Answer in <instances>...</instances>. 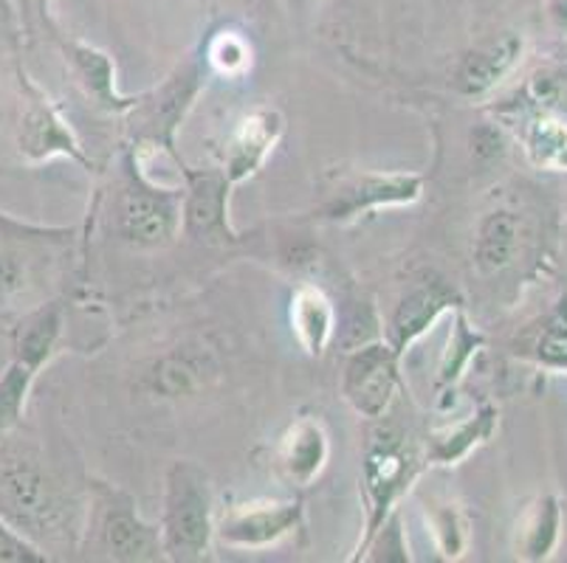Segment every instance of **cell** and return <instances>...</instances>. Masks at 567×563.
<instances>
[{
    "mask_svg": "<svg viewBox=\"0 0 567 563\" xmlns=\"http://www.w3.org/2000/svg\"><path fill=\"white\" fill-rule=\"evenodd\" d=\"M291 327L308 355H322L333 338V307L319 288H300L291 299Z\"/></svg>",
    "mask_w": 567,
    "mask_h": 563,
    "instance_id": "obj_16",
    "label": "cell"
},
{
    "mask_svg": "<svg viewBox=\"0 0 567 563\" xmlns=\"http://www.w3.org/2000/svg\"><path fill=\"white\" fill-rule=\"evenodd\" d=\"M421 175H359L339 186L331 200L322 206L328 220H350L362 211L379 209V206H404L421 198Z\"/></svg>",
    "mask_w": 567,
    "mask_h": 563,
    "instance_id": "obj_6",
    "label": "cell"
},
{
    "mask_svg": "<svg viewBox=\"0 0 567 563\" xmlns=\"http://www.w3.org/2000/svg\"><path fill=\"white\" fill-rule=\"evenodd\" d=\"M91 541L111 561H158L164 557L162 533L138 515L125 490L96 484L91 508Z\"/></svg>",
    "mask_w": 567,
    "mask_h": 563,
    "instance_id": "obj_2",
    "label": "cell"
},
{
    "mask_svg": "<svg viewBox=\"0 0 567 563\" xmlns=\"http://www.w3.org/2000/svg\"><path fill=\"white\" fill-rule=\"evenodd\" d=\"M328 453H331V446H328L322 423L313 417H300L282 434L280 446H277V468L288 482L306 488L322 473Z\"/></svg>",
    "mask_w": 567,
    "mask_h": 563,
    "instance_id": "obj_11",
    "label": "cell"
},
{
    "mask_svg": "<svg viewBox=\"0 0 567 563\" xmlns=\"http://www.w3.org/2000/svg\"><path fill=\"white\" fill-rule=\"evenodd\" d=\"M519 242H523V220L514 211H492L477 229L474 240V262L481 273L494 277L512 268L519 254Z\"/></svg>",
    "mask_w": 567,
    "mask_h": 563,
    "instance_id": "obj_15",
    "label": "cell"
},
{
    "mask_svg": "<svg viewBox=\"0 0 567 563\" xmlns=\"http://www.w3.org/2000/svg\"><path fill=\"white\" fill-rule=\"evenodd\" d=\"M18 147L29 161H49L54 155H71L76 161H85L80 153V144L71 136L63 118L56 116L54 107L38 93L25 102L23 116H20Z\"/></svg>",
    "mask_w": 567,
    "mask_h": 563,
    "instance_id": "obj_9",
    "label": "cell"
},
{
    "mask_svg": "<svg viewBox=\"0 0 567 563\" xmlns=\"http://www.w3.org/2000/svg\"><path fill=\"white\" fill-rule=\"evenodd\" d=\"M282 136V118L275 111H257L246 116L237 124V131L231 133L229 144H226V180L229 184H240V180L251 178L266 161V155L275 149L277 138Z\"/></svg>",
    "mask_w": 567,
    "mask_h": 563,
    "instance_id": "obj_10",
    "label": "cell"
},
{
    "mask_svg": "<svg viewBox=\"0 0 567 563\" xmlns=\"http://www.w3.org/2000/svg\"><path fill=\"white\" fill-rule=\"evenodd\" d=\"M455 302V291L450 285H443V282H424V285H417L395 307L393 322H390V347L395 353L410 347L412 341L417 335H424L441 319L443 310H450Z\"/></svg>",
    "mask_w": 567,
    "mask_h": 563,
    "instance_id": "obj_13",
    "label": "cell"
},
{
    "mask_svg": "<svg viewBox=\"0 0 567 563\" xmlns=\"http://www.w3.org/2000/svg\"><path fill=\"white\" fill-rule=\"evenodd\" d=\"M417 459L415 451L406 446L401 434L379 431L373 437L364 457V496H368V541L384 524V519L393 513V504L399 496L410 488L415 477ZM364 541V544H368Z\"/></svg>",
    "mask_w": 567,
    "mask_h": 563,
    "instance_id": "obj_3",
    "label": "cell"
},
{
    "mask_svg": "<svg viewBox=\"0 0 567 563\" xmlns=\"http://www.w3.org/2000/svg\"><path fill=\"white\" fill-rule=\"evenodd\" d=\"M519 54H523V38L517 34H499L497 40L477 45L457 62L455 80H452L455 91L468 100L486 96L517 65Z\"/></svg>",
    "mask_w": 567,
    "mask_h": 563,
    "instance_id": "obj_8",
    "label": "cell"
},
{
    "mask_svg": "<svg viewBox=\"0 0 567 563\" xmlns=\"http://www.w3.org/2000/svg\"><path fill=\"white\" fill-rule=\"evenodd\" d=\"M158 533L169 561H200L209 552L215 539L213 488L198 465L175 462L167 471Z\"/></svg>",
    "mask_w": 567,
    "mask_h": 563,
    "instance_id": "obj_1",
    "label": "cell"
},
{
    "mask_svg": "<svg viewBox=\"0 0 567 563\" xmlns=\"http://www.w3.org/2000/svg\"><path fill=\"white\" fill-rule=\"evenodd\" d=\"M530 93L534 100L545 107L565 105L567 100V71L545 69L530 80Z\"/></svg>",
    "mask_w": 567,
    "mask_h": 563,
    "instance_id": "obj_27",
    "label": "cell"
},
{
    "mask_svg": "<svg viewBox=\"0 0 567 563\" xmlns=\"http://www.w3.org/2000/svg\"><path fill=\"white\" fill-rule=\"evenodd\" d=\"M0 350H9V333H7V338H3V333H0ZM9 353H12V350H9ZM7 364L9 361H0V372L7 369Z\"/></svg>",
    "mask_w": 567,
    "mask_h": 563,
    "instance_id": "obj_30",
    "label": "cell"
},
{
    "mask_svg": "<svg viewBox=\"0 0 567 563\" xmlns=\"http://www.w3.org/2000/svg\"><path fill=\"white\" fill-rule=\"evenodd\" d=\"M530 153L539 164L567 167V127L556 122H539L530 136Z\"/></svg>",
    "mask_w": 567,
    "mask_h": 563,
    "instance_id": "obj_22",
    "label": "cell"
},
{
    "mask_svg": "<svg viewBox=\"0 0 567 563\" xmlns=\"http://www.w3.org/2000/svg\"><path fill=\"white\" fill-rule=\"evenodd\" d=\"M213 56L224 71L246 69V62H249V51H246V45L240 43V40L229 38V34H226V38H220L218 43H215Z\"/></svg>",
    "mask_w": 567,
    "mask_h": 563,
    "instance_id": "obj_29",
    "label": "cell"
},
{
    "mask_svg": "<svg viewBox=\"0 0 567 563\" xmlns=\"http://www.w3.org/2000/svg\"><path fill=\"white\" fill-rule=\"evenodd\" d=\"M492 423H494V411L483 409L481 415L472 417V420L463 423V426H457L455 431H446L443 437H437L430 448V459L441 465L455 462V459H461L463 453L472 451L477 442L486 440L488 434H492Z\"/></svg>",
    "mask_w": 567,
    "mask_h": 563,
    "instance_id": "obj_20",
    "label": "cell"
},
{
    "mask_svg": "<svg viewBox=\"0 0 567 563\" xmlns=\"http://www.w3.org/2000/svg\"><path fill=\"white\" fill-rule=\"evenodd\" d=\"M182 211L178 204L156 189H131L122 198L118 209V229L133 246L142 248H162L178 231Z\"/></svg>",
    "mask_w": 567,
    "mask_h": 563,
    "instance_id": "obj_7",
    "label": "cell"
},
{
    "mask_svg": "<svg viewBox=\"0 0 567 563\" xmlns=\"http://www.w3.org/2000/svg\"><path fill=\"white\" fill-rule=\"evenodd\" d=\"M206 375H213V364L206 355L173 353L156 366V389L167 397L193 395L206 384Z\"/></svg>",
    "mask_w": 567,
    "mask_h": 563,
    "instance_id": "obj_17",
    "label": "cell"
},
{
    "mask_svg": "<svg viewBox=\"0 0 567 563\" xmlns=\"http://www.w3.org/2000/svg\"><path fill=\"white\" fill-rule=\"evenodd\" d=\"M63 335V310L60 304H40V307L29 310L23 319H18L12 330H9V350H12V361H20L32 372H40L56 353Z\"/></svg>",
    "mask_w": 567,
    "mask_h": 563,
    "instance_id": "obj_14",
    "label": "cell"
},
{
    "mask_svg": "<svg viewBox=\"0 0 567 563\" xmlns=\"http://www.w3.org/2000/svg\"><path fill=\"white\" fill-rule=\"evenodd\" d=\"M559 526H561V510L556 504L554 496L543 499L536 504L534 515H530V530L525 533L523 552L530 561H539V557L548 555L554 550L556 539H559Z\"/></svg>",
    "mask_w": 567,
    "mask_h": 563,
    "instance_id": "obj_21",
    "label": "cell"
},
{
    "mask_svg": "<svg viewBox=\"0 0 567 563\" xmlns=\"http://www.w3.org/2000/svg\"><path fill=\"white\" fill-rule=\"evenodd\" d=\"M34 378H38V372H32L20 361H9L7 369L0 372V440L18 428Z\"/></svg>",
    "mask_w": 567,
    "mask_h": 563,
    "instance_id": "obj_19",
    "label": "cell"
},
{
    "mask_svg": "<svg viewBox=\"0 0 567 563\" xmlns=\"http://www.w3.org/2000/svg\"><path fill=\"white\" fill-rule=\"evenodd\" d=\"M45 552L0 519V563H45Z\"/></svg>",
    "mask_w": 567,
    "mask_h": 563,
    "instance_id": "obj_25",
    "label": "cell"
},
{
    "mask_svg": "<svg viewBox=\"0 0 567 563\" xmlns=\"http://www.w3.org/2000/svg\"><path fill=\"white\" fill-rule=\"evenodd\" d=\"M399 353L390 344L370 341L355 347L344 364L342 389L348 403L362 417H381L393 400L395 380H399Z\"/></svg>",
    "mask_w": 567,
    "mask_h": 563,
    "instance_id": "obj_5",
    "label": "cell"
},
{
    "mask_svg": "<svg viewBox=\"0 0 567 563\" xmlns=\"http://www.w3.org/2000/svg\"><path fill=\"white\" fill-rule=\"evenodd\" d=\"M432 533H435L437 544H441L443 555L446 557H457L463 552V521L457 515V510L446 508V510H437L432 515Z\"/></svg>",
    "mask_w": 567,
    "mask_h": 563,
    "instance_id": "obj_26",
    "label": "cell"
},
{
    "mask_svg": "<svg viewBox=\"0 0 567 563\" xmlns=\"http://www.w3.org/2000/svg\"><path fill=\"white\" fill-rule=\"evenodd\" d=\"M229 180L224 173H195L189 175V198L184 206V223L198 240L224 242L229 240L226 229V198Z\"/></svg>",
    "mask_w": 567,
    "mask_h": 563,
    "instance_id": "obj_12",
    "label": "cell"
},
{
    "mask_svg": "<svg viewBox=\"0 0 567 563\" xmlns=\"http://www.w3.org/2000/svg\"><path fill=\"white\" fill-rule=\"evenodd\" d=\"M29 260L14 248H0V302L23 296L29 288Z\"/></svg>",
    "mask_w": 567,
    "mask_h": 563,
    "instance_id": "obj_23",
    "label": "cell"
},
{
    "mask_svg": "<svg viewBox=\"0 0 567 563\" xmlns=\"http://www.w3.org/2000/svg\"><path fill=\"white\" fill-rule=\"evenodd\" d=\"M368 550H375L379 555H370L373 561H410V555H406V544H404V533H401L399 526V515H386L384 524L379 526L373 533V539L364 544V552Z\"/></svg>",
    "mask_w": 567,
    "mask_h": 563,
    "instance_id": "obj_24",
    "label": "cell"
},
{
    "mask_svg": "<svg viewBox=\"0 0 567 563\" xmlns=\"http://www.w3.org/2000/svg\"><path fill=\"white\" fill-rule=\"evenodd\" d=\"M71 60H74V69L80 74L82 85L87 87L91 96H96V102L111 111H122V107H131V102H122L113 91V69L111 60L100 51L87 49V45H74L71 49Z\"/></svg>",
    "mask_w": 567,
    "mask_h": 563,
    "instance_id": "obj_18",
    "label": "cell"
},
{
    "mask_svg": "<svg viewBox=\"0 0 567 563\" xmlns=\"http://www.w3.org/2000/svg\"><path fill=\"white\" fill-rule=\"evenodd\" d=\"M300 502H246L231 504L215 519V535L235 550H266L300 526Z\"/></svg>",
    "mask_w": 567,
    "mask_h": 563,
    "instance_id": "obj_4",
    "label": "cell"
},
{
    "mask_svg": "<svg viewBox=\"0 0 567 563\" xmlns=\"http://www.w3.org/2000/svg\"><path fill=\"white\" fill-rule=\"evenodd\" d=\"M539 361L548 366H567V327L556 324L539 341Z\"/></svg>",
    "mask_w": 567,
    "mask_h": 563,
    "instance_id": "obj_28",
    "label": "cell"
}]
</instances>
